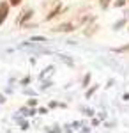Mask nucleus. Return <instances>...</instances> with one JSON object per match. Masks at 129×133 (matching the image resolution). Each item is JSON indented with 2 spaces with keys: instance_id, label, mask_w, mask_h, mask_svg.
Listing matches in <instances>:
<instances>
[{
  "instance_id": "13",
  "label": "nucleus",
  "mask_w": 129,
  "mask_h": 133,
  "mask_svg": "<svg viewBox=\"0 0 129 133\" xmlns=\"http://www.w3.org/2000/svg\"><path fill=\"white\" fill-rule=\"evenodd\" d=\"M51 85H53V82H51V80H42V82H41V91H46V89H50Z\"/></svg>"
},
{
  "instance_id": "21",
  "label": "nucleus",
  "mask_w": 129,
  "mask_h": 133,
  "mask_svg": "<svg viewBox=\"0 0 129 133\" xmlns=\"http://www.w3.org/2000/svg\"><path fill=\"white\" fill-rule=\"evenodd\" d=\"M122 99H124V101H129V92H124V94H122Z\"/></svg>"
},
{
  "instance_id": "24",
  "label": "nucleus",
  "mask_w": 129,
  "mask_h": 133,
  "mask_svg": "<svg viewBox=\"0 0 129 133\" xmlns=\"http://www.w3.org/2000/svg\"><path fill=\"white\" fill-rule=\"evenodd\" d=\"M127 32H129V23H127Z\"/></svg>"
},
{
  "instance_id": "22",
  "label": "nucleus",
  "mask_w": 129,
  "mask_h": 133,
  "mask_svg": "<svg viewBox=\"0 0 129 133\" xmlns=\"http://www.w3.org/2000/svg\"><path fill=\"white\" fill-rule=\"evenodd\" d=\"M111 85H113V80H108V83H106V89H110Z\"/></svg>"
},
{
  "instance_id": "3",
  "label": "nucleus",
  "mask_w": 129,
  "mask_h": 133,
  "mask_svg": "<svg viewBox=\"0 0 129 133\" xmlns=\"http://www.w3.org/2000/svg\"><path fill=\"white\" fill-rule=\"evenodd\" d=\"M62 12H64V5H62V2H59L55 7H51L50 11H48V14L42 18V21H51V20H55V18H59V16H62Z\"/></svg>"
},
{
  "instance_id": "8",
  "label": "nucleus",
  "mask_w": 129,
  "mask_h": 133,
  "mask_svg": "<svg viewBox=\"0 0 129 133\" xmlns=\"http://www.w3.org/2000/svg\"><path fill=\"white\" fill-rule=\"evenodd\" d=\"M97 89H99V83H92L89 89H85V99H90V98L97 92Z\"/></svg>"
},
{
  "instance_id": "4",
  "label": "nucleus",
  "mask_w": 129,
  "mask_h": 133,
  "mask_svg": "<svg viewBox=\"0 0 129 133\" xmlns=\"http://www.w3.org/2000/svg\"><path fill=\"white\" fill-rule=\"evenodd\" d=\"M34 12H35V11L32 9V7L23 9V11H21V14L18 16V25H20V27H27V25H28V21L34 18Z\"/></svg>"
},
{
  "instance_id": "20",
  "label": "nucleus",
  "mask_w": 129,
  "mask_h": 133,
  "mask_svg": "<svg viewBox=\"0 0 129 133\" xmlns=\"http://www.w3.org/2000/svg\"><path fill=\"white\" fill-rule=\"evenodd\" d=\"M37 112L39 114H42V115H44V114H48V108H46V107H41L39 110H37Z\"/></svg>"
},
{
  "instance_id": "15",
  "label": "nucleus",
  "mask_w": 129,
  "mask_h": 133,
  "mask_svg": "<svg viewBox=\"0 0 129 133\" xmlns=\"http://www.w3.org/2000/svg\"><path fill=\"white\" fill-rule=\"evenodd\" d=\"M30 41H41V43H48V37H44V36H34V37H30Z\"/></svg>"
},
{
  "instance_id": "16",
  "label": "nucleus",
  "mask_w": 129,
  "mask_h": 133,
  "mask_svg": "<svg viewBox=\"0 0 129 133\" xmlns=\"http://www.w3.org/2000/svg\"><path fill=\"white\" fill-rule=\"evenodd\" d=\"M50 108H57V107H62V108H66V103H59V101H50L48 105Z\"/></svg>"
},
{
  "instance_id": "9",
  "label": "nucleus",
  "mask_w": 129,
  "mask_h": 133,
  "mask_svg": "<svg viewBox=\"0 0 129 133\" xmlns=\"http://www.w3.org/2000/svg\"><path fill=\"white\" fill-rule=\"evenodd\" d=\"M111 4H113V0H97V5L101 11H108Z\"/></svg>"
},
{
  "instance_id": "7",
  "label": "nucleus",
  "mask_w": 129,
  "mask_h": 133,
  "mask_svg": "<svg viewBox=\"0 0 129 133\" xmlns=\"http://www.w3.org/2000/svg\"><path fill=\"white\" fill-rule=\"evenodd\" d=\"M90 85H92V73L87 71V73H85V76L81 78V87H83V91H85V89H89Z\"/></svg>"
},
{
  "instance_id": "12",
  "label": "nucleus",
  "mask_w": 129,
  "mask_h": 133,
  "mask_svg": "<svg viewBox=\"0 0 129 133\" xmlns=\"http://www.w3.org/2000/svg\"><path fill=\"white\" fill-rule=\"evenodd\" d=\"M60 59H62V61L66 62V64H67L69 68H74V61H73V59H69L67 55H60Z\"/></svg>"
},
{
  "instance_id": "2",
  "label": "nucleus",
  "mask_w": 129,
  "mask_h": 133,
  "mask_svg": "<svg viewBox=\"0 0 129 133\" xmlns=\"http://www.w3.org/2000/svg\"><path fill=\"white\" fill-rule=\"evenodd\" d=\"M97 32H99V21H97V18L94 16V18L85 25V29H83V36H85V37H92V36H96Z\"/></svg>"
},
{
  "instance_id": "23",
  "label": "nucleus",
  "mask_w": 129,
  "mask_h": 133,
  "mask_svg": "<svg viewBox=\"0 0 129 133\" xmlns=\"http://www.w3.org/2000/svg\"><path fill=\"white\" fill-rule=\"evenodd\" d=\"M4 101H5V98H4V96L0 94V103H4Z\"/></svg>"
},
{
  "instance_id": "11",
  "label": "nucleus",
  "mask_w": 129,
  "mask_h": 133,
  "mask_svg": "<svg viewBox=\"0 0 129 133\" xmlns=\"http://www.w3.org/2000/svg\"><path fill=\"white\" fill-rule=\"evenodd\" d=\"M53 69H55V66H48V68H44V69H42V73L39 75V80H41V82H42V80L46 78V75H50Z\"/></svg>"
},
{
  "instance_id": "18",
  "label": "nucleus",
  "mask_w": 129,
  "mask_h": 133,
  "mask_svg": "<svg viewBox=\"0 0 129 133\" xmlns=\"http://www.w3.org/2000/svg\"><path fill=\"white\" fill-rule=\"evenodd\" d=\"M30 82H32V78H30V76H25V78L21 80V85H23V87H27Z\"/></svg>"
},
{
  "instance_id": "1",
  "label": "nucleus",
  "mask_w": 129,
  "mask_h": 133,
  "mask_svg": "<svg viewBox=\"0 0 129 133\" xmlns=\"http://www.w3.org/2000/svg\"><path fill=\"white\" fill-rule=\"evenodd\" d=\"M76 29H78V27H76L74 21H62L59 25H55V27L51 29V32H53V34H69V32H74Z\"/></svg>"
},
{
  "instance_id": "6",
  "label": "nucleus",
  "mask_w": 129,
  "mask_h": 133,
  "mask_svg": "<svg viewBox=\"0 0 129 133\" xmlns=\"http://www.w3.org/2000/svg\"><path fill=\"white\" fill-rule=\"evenodd\" d=\"M127 21H129V20L126 18V16H122L120 20H117L115 23H113V25H111V29H113V32H119V30H122L124 27H127Z\"/></svg>"
},
{
  "instance_id": "10",
  "label": "nucleus",
  "mask_w": 129,
  "mask_h": 133,
  "mask_svg": "<svg viewBox=\"0 0 129 133\" xmlns=\"http://www.w3.org/2000/svg\"><path fill=\"white\" fill-rule=\"evenodd\" d=\"M127 4H129L127 0H113V4H111V5H113V9H124Z\"/></svg>"
},
{
  "instance_id": "5",
  "label": "nucleus",
  "mask_w": 129,
  "mask_h": 133,
  "mask_svg": "<svg viewBox=\"0 0 129 133\" xmlns=\"http://www.w3.org/2000/svg\"><path fill=\"white\" fill-rule=\"evenodd\" d=\"M9 9H11V4L5 2V0H2V2H0V25H4V21L7 20Z\"/></svg>"
},
{
  "instance_id": "19",
  "label": "nucleus",
  "mask_w": 129,
  "mask_h": 133,
  "mask_svg": "<svg viewBox=\"0 0 129 133\" xmlns=\"http://www.w3.org/2000/svg\"><path fill=\"white\" fill-rule=\"evenodd\" d=\"M23 94H27V96H35V91H32V89H23Z\"/></svg>"
},
{
  "instance_id": "17",
  "label": "nucleus",
  "mask_w": 129,
  "mask_h": 133,
  "mask_svg": "<svg viewBox=\"0 0 129 133\" xmlns=\"http://www.w3.org/2000/svg\"><path fill=\"white\" fill-rule=\"evenodd\" d=\"M7 2L11 4V7H18V5H21L23 0H7Z\"/></svg>"
},
{
  "instance_id": "14",
  "label": "nucleus",
  "mask_w": 129,
  "mask_h": 133,
  "mask_svg": "<svg viewBox=\"0 0 129 133\" xmlns=\"http://www.w3.org/2000/svg\"><path fill=\"white\" fill-rule=\"evenodd\" d=\"M35 105H37V98H34V96H32V98H28V99H27V107L34 108Z\"/></svg>"
}]
</instances>
